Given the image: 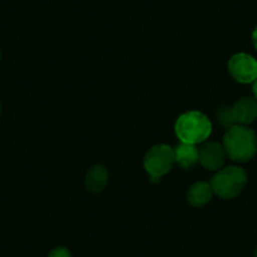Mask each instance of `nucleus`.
Returning a JSON list of instances; mask_svg holds the SVG:
<instances>
[{"mask_svg":"<svg viewBox=\"0 0 257 257\" xmlns=\"http://www.w3.org/2000/svg\"><path fill=\"white\" fill-rule=\"evenodd\" d=\"M222 145L229 159L237 163H246L256 155L257 137L248 126L234 125L227 130Z\"/></svg>","mask_w":257,"mask_h":257,"instance_id":"obj_1","label":"nucleus"},{"mask_svg":"<svg viewBox=\"0 0 257 257\" xmlns=\"http://www.w3.org/2000/svg\"><path fill=\"white\" fill-rule=\"evenodd\" d=\"M174 130L180 143L198 145L211 137L212 122L201 111H188L177 118Z\"/></svg>","mask_w":257,"mask_h":257,"instance_id":"obj_2","label":"nucleus"},{"mask_svg":"<svg viewBox=\"0 0 257 257\" xmlns=\"http://www.w3.org/2000/svg\"><path fill=\"white\" fill-rule=\"evenodd\" d=\"M246 184V172L242 168L233 165L219 169L211 180L213 194L223 199H232L239 196Z\"/></svg>","mask_w":257,"mask_h":257,"instance_id":"obj_3","label":"nucleus"},{"mask_svg":"<svg viewBox=\"0 0 257 257\" xmlns=\"http://www.w3.org/2000/svg\"><path fill=\"white\" fill-rule=\"evenodd\" d=\"M175 164L174 149L167 144L154 145L144 157V168L152 179H160Z\"/></svg>","mask_w":257,"mask_h":257,"instance_id":"obj_4","label":"nucleus"},{"mask_svg":"<svg viewBox=\"0 0 257 257\" xmlns=\"http://www.w3.org/2000/svg\"><path fill=\"white\" fill-rule=\"evenodd\" d=\"M228 72L239 83H251L257 80V61L247 53H237L229 58Z\"/></svg>","mask_w":257,"mask_h":257,"instance_id":"obj_5","label":"nucleus"},{"mask_svg":"<svg viewBox=\"0 0 257 257\" xmlns=\"http://www.w3.org/2000/svg\"><path fill=\"white\" fill-rule=\"evenodd\" d=\"M199 164L209 172H218L226 162V152L223 145L217 142L204 143L199 148Z\"/></svg>","mask_w":257,"mask_h":257,"instance_id":"obj_6","label":"nucleus"},{"mask_svg":"<svg viewBox=\"0 0 257 257\" xmlns=\"http://www.w3.org/2000/svg\"><path fill=\"white\" fill-rule=\"evenodd\" d=\"M231 112L236 125H249L257 117V100L253 97L238 98L231 107Z\"/></svg>","mask_w":257,"mask_h":257,"instance_id":"obj_7","label":"nucleus"},{"mask_svg":"<svg viewBox=\"0 0 257 257\" xmlns=\"http://www.w3.org/2000/svg\"><path fill=\"white\" fill-rule=\"evenodd\" d=\"M212 197H213V190H212L211 183L207 182L194 183L190 185L187 193V199L189 204L197 208L207 206L212 201Z\"/></svg>","mask_w":257,"mask_h":257,"instance_id":"obj_8","label":"nucleus"},{"mask_svg":"<svg viewBox=\"0 0 257 257\" xmlns=\"http://www.w3.org/2000/svg\"><path fill=\"white\" fill-rule=\"evenodd\" d=\"M175 164L183 170H190L199 163V150L196 145L182 143L174 149Z\"/></svg>","mask_w":257,"mask_h":257,"instance_id":"obj_9","label":"nucleus"},{"mask_svg":"<svg viewBox=\"0 0 257 257\" xmlns=\"http://www.w3.org/2000/svg\"><path fill=\"white\" fill-rule=\"evenodd\" d=\"M108 183V172L102 164H95L88 169L86 174L85 185L86 189L91 193H101Z\"/></svg>","mask_w":257,"mask_h":257,"instance_id":"obj_10","label":"nucleus"},{"mask_svg":"<svg viewBox=\"0 0 257 257\" xmlns=\"http://www.w3.org/2000/svg\"><path fill=\"white\" fill-rule=\"evenodd\" d=\"M217 117H218V121L221 122V125L227 128L236 125L233 121V117H232L231 107H228V106H224V107L219 108L218 113H217Z\"/></svg>","mask_w":257,"mask_h":257,"instance_id":"obj_11","label":"nucleus"},{"mask_svg":"<svg viewBox=\"0 0 257 257\" xmlns=\"http://www.w3.org/2000/svg\"><path fill=\"white\" fill-rule=\"evenodd\" d=\"M48 257H72L71 252L64 247H57L49 253Z\"/></svg>","mask_w":257,"mask_h":257,"instance_id":"obj_12","label":"nucleus"},{"mask_svg":"<svg viewBox=\"0 0 257 257\" xmlns=\"http://www.w3.org/2000/svg\"><path fill=\"white\" fill-rule=\"evenodd\" d=\"M252 42H253L254 48L257 49V27H256V28H254L253 33H252Z\"/></svg>","mask_w":257,"mask_h":257,"instance_id":"obj_13","label":"nucleus"},{"mask_svg":"<svg viewBox=\"0 0 257 257\" xmlns=\"http://www.w3.org/2000/svg\"><path fill=\"white\" fill-rule=\"evenodd\" d=\"M252 91H253L254 98L257 100V80L253 81V86H252Z\"/></svg>","mask_w":257,"mask_h":257,"instance_id":"obj_14","label":"nucleus"},{"mask_svg":"<svg viewBox=\"0 0 257 257\" xmlns=\"http://www.w3.org/2000/svg\"><path fill=\"white\" fill-rule=\"evenodd\" d=\"M253 257H257V248L253 251Z\"/></svg>","mask_w":257,"mask_h":257,"instance_id":"obj_15","label":"nucleus"},{"mask_svg":"<svg viewBox=\"0 0 257 257\" xmlns=\"http://www.w3.org/2000/svg\"><path fill=\"white\" fill-rule=\"evenodd\" d=\"M0 112H2V105H0Z\"/></svg>","mask_w":257,"mask_h":257,"instance_id":"obj_16","label":"nucleus"},{"mask_svg":"<svg viewBox=\"0 0 257 257\" xmlns=\"http://www.w3.org/2000/svg\"><path fill=\"white\" fill-rule=\"evenodd\" d=\"M0 59H2V52H0Z\"/></svg>","mask_w":257,"mask_h":257,"instance_id":"obj_17","label":"nucleus"}]
</instances>
